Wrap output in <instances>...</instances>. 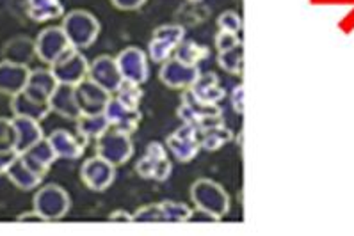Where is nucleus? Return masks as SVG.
Instances as JSON below:
<instances>
[{
  "instance_id": "obj_1",
  "label": "nucleus",
  "mask_w": 354,
  "mask_h": 236,
  "mask_svg": "<svg viewBox=\"0 0 354 236\" xmlns=\"http://www.w3.org/2000/svg\"><path fill=\"white\" fill-rule=\"evenodd\" d=\"M191 201L200 213L214 220L225 219L230 213V195L217 181L210 178H200L191 185Z\"/></svg>"
},
{
  "instance_id": "obj_2",
  "label": "nucleus",
  "mask_w": 354,
  "mask_h": 236,
  "mask_svg": "<svg viewBox=\"0 0 354 236\" xmlns=\"http://www.w3.org/2000/svg\"><path fill=\"white\" fill-rule=\"evenodd\" d=\"M180 99L182 101H180L178 108H176V114L182 119V123L191 124V126L198 128V132L225 123L221 107L219 105L205 104V101H201V99H198L196 96L192 95L191 89H185Z\"/></svg>"
},
{
  "instance_id": "obj_3",
  "label": "nucleus",
  "mask_w": 354,
  "mask_h": 236,
  "mask_svg": "<svg viewBox=\"0 0 354 236\" xmlns=\"http://www.w3.org/2000/svg\"><path fill=\"white\" fill-rule=\"evenodd\" d=\"M61 27H63L70 45L77 50L89 48L98 39L102 29L98 18L84 9H73L64 14Z\"/></svg>"
},
{
  "instance_id": "obj_4",
  "label": "nucleus",
  "mask_w": 354,
  "mask_h": 236,
  "mask_svg": "<svg viewBox=\"0 0 354 236\" xmlns=\"http://www.w3.org/2000/svg\"><path fill=\"white\" fill-rule=\"evenodd\" d=\"M71 208L70 194L63 186L48 183L41 186L34 195V210L38 211L45 222H55L66 217Z\"/></svg>"
},
{
  "instance_id": "obj_5",
  "label": "nucleus",
  "mask_w": 354,
  "mask_h": 236,
  "mask_svg": "<svg viewBox=\"0 0 354 236\" xmlns=\"http://www.w3.org/2000/svg\"><path fill=\"white\" fill-rule=\"evenodd\" d=\"M95 142L96 155L105 158V160L111 161L116 167L125 166L133 155V142L129 133L120 132V130L113 128V126L104 135L98 137Z\"/></svg>"
},
{
  "instance_id": "obj_6",
  "label": "nucleus",
  "mask_w": 354,
  "mask_h": 236,
  "mask_svg": "<svg viewBox=\"0 0 354 236\" xmlns=\"http://www.w3.org/2000/svg\"><path fill=\"white\" fill-rule=\"evenodd\" d=\"M184 39L185 29L182 25H160L153 30V36L148 43V57L157 64H162L176 54V48Z\"/></svg>"
},
{
  "instance_id": "obj_7",
  "label": "nucleus",
  "mask_w": 354,
  "mask_h": 236,
  "mask_svg": "<svg viewBox=\"0 0 354 236\" xmlns=\"http://www.w3.org/2000/svg\"><path fill=\"white\" fill-rule=\"evenodd\" d=\"M136 170L142 179H151V181H166L171 176V160L167 157V151L160 142L151 141L146 146V151L136 164Z\"/></svg>"
},
{
  "instance_id": "obj_8",
  "label": "nucleus",
  "mask_w": 354,
  "mask_h": 236,
  "mask_svg": "<svg viewBox=\"0 0 354 236\" xmlns=\"http://www.w3.org/2000/svg\"><path fill=\"white\" fill-rule=\"evenodd\" d=\"M55 80L59 83H70V86H79L82 80L88 79L89 62L84 57L80 50L71 46L66 54H63L50 66Z\"/></svg>"
},
{
  "instance_id": "obj_9",
  "label": "nucleus",
  "mask_w": 354,
  "mask_h": 236,
  "mask_svg": "<svg viewBox=\"0 0 354 236\" xmlns=\"http://www.w3.org/2000/svg\"><path fill=\"white\" fill-rule=\"evenodd\" d=\"M166 146L175 160L187 164V161L194 160L201 151L200 132H198V128L191 126V124L182 123L180 128H176L175 132L167 137Z\"/></svg>"
},
{
  "instance_id": "obj_10",
  "label": "nucleus",
  "mask_w": 354,
  "mask_h": 236,
  "mask_svg": "<svg viewBox=\"0 0 354 236\" xmlns=\"http://www.w3.org/2000/svg\"><path fill=\"white\" fill-rule=\"evenodd\" d=\"M80 179L89 190L104 192L116 181V166L102 157H91L80 167Z\"/></svg>"
},
{
  "instance_id": "obj_11",
  "label": "nucleus",
  "mask_w": 354,
  "mask_h": 236,
  "mask_svg": "<svg viewBox=\"0 0 354 236\" xmlns=\"http://www.w3.org/2000/svg\"><path fill=\"white\" fill-rule=\"evenodd\" d=\"M34 43H36V57L45 62V64H48V66H52L61 55L66 54L68 50L71 48L61 25L59 27L52 25V27L43 29L38 34V37L34 39Z\"/></svg>"
},
{
  "instance_id": "obj_12",
  "label": "nucleus",
  "mask_w": 354,
  "mask_h": 236,
  "mask_svg": "<svg viewBox=\"0 0 354 236\" xmlns=\"http://www.w3.org/2000/svg\"><path fill=\"white\" fill-rule=\"evenodd\" d=\"M201 71L198 66H191L187 62L180 61L178 57H173L169 61L160 64L158 70V79L169 89H176V91H185L191 89L192 83L196 82Z\"/></svg>"
},
{
  "instance_id": "obj_13",
  "label": "nucleus",
  "mask_w": 354,
  "mask_h": 236,
  "mask_svg": "<svg viewBox=\"0 0 354 236\" xmlns=\"http://www.w3.org/2000/svg\"><path fill=\"white\" fill-rule=\"evenodd\" d=\"M116 62L120 66L123 80L136 83H145L150 77V66H148V54L139 46H127L116 55Z\"/></svg>"
},
{
  "instance_id": "obj_14",
  "label": "nucleus",
  "mask_w": 354,
  "mask_h": 236,
  "mask_svg": "<svg viewBox=\"0 0 354 236\" xmlns=\"http://www.w3.org/2000/svg\"><path fill=\"white\" fill-rule=\"evenodd\" d=\"M88 79L104 87L105 91H109L111 95H114L123 83L120 66H118L116 57H113V55H98L95 61L89 62Z\"/></svg>"
},
{
  "instance_id": "obj_15",
  "label": "nucleus",
  "mask_w": 354,
  "mask_h": 236,
  "mask_svg": "<svg viewBox=\"0 0 354 236\" xmlns=\"http://www.w3.org/2000/svg\"><path fill=\"white\" fill-rule=\"evenodd\" d=\"M75 89L82 114H102L107 108L111 98H113L111 92L105 91L104 87L93 82L91 79L82 80L79 86H75Z\"/></svg>"
},
{
  "instance_id": "obj_16",
  "label": "nucleus",
  "mask_w": 354,
  "mask_h": 236,
  "mask_svg": "<svg viewBox=\"0 0 354 236\" xmlns=\"http://www.w3.org/2000/svg\"><path fill=\"white\" fill-rule=\"evenodd\" d=\"M105 116H107L109 124H111L113 128L129 133V135H132L133 132H138L139 123H141L142 119L139 108L127 107L125 104H121L116 96L111 98V101L107 104Z\"/></svg>"
},
{
  "instance_id": "obj_17",
  "label": "nucleus",
  "mask_w": 354,
  "mask_h": 236,
  "mask_svg": "<svg viewBox=\"0 0 354 236\" xmlns=\"http://www.w3.org/2000/svg\"><path fill=\"white\" fill-rule=\"evenodd\" d=\"M57 83L59 82L55 80L50 68H36V70H30L29 80H27V86L24 89V92L29 98L39 101V104H48Z\"/></svg>"
},
{
  "instance_id": "obj_18",
  "label": "nucleus",
  "mask_w": 354,
  "mask_h": 236,
  "mask_svg": "<svg viewBox=\"0 0 354 236\" xmlns=\"http://www.w3.org/2000/svg\"><path fill=\"white\" fill-rule=\"evenodd\" d=\"M48 141H50L57 158H64V160H79L88 148V141H84L80 135H73L63 128L54 130L48 135Z\"/></svg>"
},
{
  "instance_id": "obj_19",
  "label": "nucleus",
  "mask_w": 354,
  "mask_h": 236,
  "mask_svg": "<svg viewBox=\"0 0 354 236\" xmlns=\"http://www.w3.org/2000/svg\"><path fill=\"white\" fill-rule=\"evenodd\" d=\"M30 70L24 64L2 61L0 62V95L15 96L26 89Z\"/></svg>"
},
{
  "instance_id": "obj_20",
  "label": "nucleus",
  "mask_w": 354,
  "mask_h": 236,
  "mask_svg": "<svg viewBox=\"0 0 354 236\" xmlns=\"http://www.w3.org/2000/svg\"><path fill=\"white\" fill-rule=\"evenodd\" d=\"M48 105H50L52 112L66 117V119L75 121L82 114L79 99H77L75 86H70V83H57Z\"/></svg>"
},
{
  "instance_id": "obj_21",
  "label": "nucleus",
  "mask_w": 354,
  "mask_h": 236,
  "mask_svg": "<svg viewBox=\"0 0 354 236\" xmlns=\"http://www.w3.org/2000/svg\"><path fill=\"white\" fill-rule=\"evenodd\" d=\"M20 158L26 161L34 173L46 176V173L50 170L52 164L57 160V155H55L54 148H52L50 141H48V137H45V139H41V141L36 142L34 146H30L27 151L20 153Z\"/></svg>"
},
{
  "instance_id": "obj_22",
  "label": "nucleus",
  "mask_w": 354,
  "mask_h": 236,
  "mask_svg": "<svg viewBox=\"0 0 354 236\" xmlns=\"http://www.w3.org/2000/svg\"><path fill=\"white\" fill-rule=\"evenodd\" d=\"M192 95L205 104L219 105L226 98V89L221 86V80L216 73H200L198 80L191 87Z\"/></svg>"
},
{
  "instance_id": "obj_23",
  "label": "nucleus",
  "mask_w": 354,
  "mask_h": 236,
  "mask_svg": "<svg viewBox=\"0 0 354 236\" xmlns=\"http://www.w3.org/2000/svg\"><path fill=\"white\" fill-rule=\"evenodd\" d=\"M2 57L15 64L29 66V62L36 57V43L29 36L13 37L2 46Z\"/></svg>"
},
{
  "instance_id": "obj_24",
  "label": "nucleus",
  "mask_w": 354,
  "mask_h": 236,
  "mask_svg": "<svg viewBox=\"0 0 354 236\" xmlns=\"http://www.w3.org/2000/svg\"><path fill=\"white\" fill-rule=\"evenodd\" d=\"M15 128H17V153H24L30 146L45 139L41 124L36 119H29V117L13 116Z\"/></svg>"
},
{
  "instance_id": "obj_25",
  "label": "nucleus",
  "mask_w": 354,
  "mask_h": 236,
  "mask_svg": "<svg viewBox=\"0 0 354 236\" xmlns=\"http://www.w3.org/2000/svg\"><path fill=\"white\" fill-rule=\"evenodd\" d=\"M9 107H11L13 116L29 117V119H36V121H43L52 112L50 105L39 104V101H36V99L29 98L24 91L11 96V105H9Z\"/></svg>"
},
{
  "instance_id": "obj_26",
  "label": "nucleus",
  "mask_w": 354,
  "mask_h": 236,
  "mask_svg": "<svg viewBox=\"0 0 354 236\" xmlns=\"http://www.w3.org/2000/svg\"><path fill=\"white\" fill-rule=\"evenodd\" d=\"M6 176H8L9 181L13 183L17 188H20V190H26V192L38 188V186L43 183V178H45V176H41V174L34 173V170L27 166L26 161L21 160L20 155H18L17 160L13 161V166L9 167V170Z\"/></svg>"
},
{
  "instance_id": "obj_27",
  "label": "nucleus",
  "mask_w": 354,
  "mask_h": 236,
  "mask_svg": "<svg viewBox=\"0 0 354 236\" xmlns=\"http://www.w3.org/2000/svg\"><path fill=\"white\" fill-rule=\"evenodd\" d=\"M75 124L77 133L82 137L84 141L88 142L96 141L98 137H102L109 128H111L105 112H102V114H80L75 119Z\"/></svg>"
},
{
  "instance_id": "obj_28",
  "label": "nucleus",
  "mask_w": 354,
  "mask_h": 236,
  "mask_svg": "<svg viewBox=\"0 0 354 236\" xmlns=\"http://www.w3.org/2000/svg\"><path fill=\"white\" fill-rule=\"evenodd\" d=\"M27 17L32 21H50L64 17V6L61 0H27Z\"/></svg>"
},
{
  "instance_id": "obj_29",
  "label": "nucleus",
  "mask_w": 354,
  "mask_h": 236,
  "mask_svg": "<svg viewBox=\"0 0 354 236\" xmlns=\"http://www.w3.org/2000/svg\"><path fill=\"white\" fill-rule=\"evenodd\" d=\"M232 141H234V132L225 123L200 130V144L205 151H217Z\"/></svg>"
},
{
  "instance_id": "obj_30",
  "label": "nucleus",
  "mask_w": 354,
  "mask_h": 236,
  "mask_svg": "<svg viewBox=\"0 0 354 236\" xmlns=\"http://www.w3.org/2000/svg\"><path fill=\"white\" fill-rule=\"evenodd\" d=\"M217 64L230 75H242L244 71V46L237 45L226 52H217Z\"/></svg>"
},
{
  "instance_id": "obj_31",
  "label": "nucleus",
  "mask_w": 354,
  "mask_h": 236,
  "mask_svg": "<svg viewBox=\"0 0 354 236\" xmlns=\"http://www.w3.org/2000/svg\"><path fill=\"white\" fill-rule=\"evenodd\" d=\"M175 57H178L180 61L187 62L191 66H198L201 61L209 57V48L205 45H200L194 39H184L180 43V46L176 48Z\"/></svg>"
},
{
  "instance_id": "obj_32",
  "label": "nucleus",
  "mask_w": 354,
  "mask_h": 236,
  "mask_svg": "<svg viewBox=\"0 0 354 236\" xmlns=\"http://www.w3.org/2000/svg\"><path fill=\"white\" fill-rule=\"evenodd\" d=\"M160 210H162V222L182 224L192 219V208L178 201H162Z\"/></svg>"
},
{
  "instance_id": "obj_33",
  "label": "nucleus",
  "mask_w": 354,
  "mask_h": 236,
  "mask_svg": "<svg viewBox=\"0 0 354 236\" xmlns=\"http://www.w3.org/2000/svg\"><path fill=\"white\" fill-rule=\"evenodd\" d=\"M114 95H116V98L120 99L121 104H125L127 107L139 108V104H141V98H142L141 83L123 80V83H121L120 89H118Z\"/></svg>"
},
{
  "instance_id": "obj_34",
  "label": "nucleus",
  "mask_w": 354,
  "mask_h": 236,
  "mask_svg": "<svg viewBox=\"0 0 354 236\" xmlns=\"http://www.w3.org/2000/svg\"><path fill=\"white\" fill-rule=\"evenodd\" d=\"M0 151H17V128L8 117H0Z\"/></svg>"
},
{
  "instance_id": "obj_35",
  "label": "nucleus",
  "mask_w": 354,
  "mask_h": 236,
  "mask_svg": "<svg viewBox=\"0 0 354 236\" xmlns=\"http://www.w3.org/2000/svg\"><path fill=\"white\" fill-rule=\"evenodd\" d=\"M217 27L219 30H226V32L239 34L242 29V20L239 17L237 11H225L217 18Z\"/></svg>"
},
{
  "instance_id": "obj_36",
  "label": "nucleus",
  "mask_w": 354,
  "mask_h": 236,
  "mask_svg": "<svg viewBox=\"0 0 354 236\" xmlns=\"http://www.w3.org/2000/svg\"><path fill=\"white\" fill-rule=\"evenodd\" d=\"M241 37L239 34L226 32V30H219L216 36V48L217 52H226V50L235 48L237 45H241Z\"/></svg>"
},
{
  "instance_id": "obj_37",
  "label": "nucleus",
  "mask_w": 354,
  "mask_h": 236,
  "mask_svg": "<svg viewBox=\"0 0 354 236\" xmlns=\"http://www.w3.org/2000/svg\"><path fill=\"white\" fill-rule=\"evenodd\" d=\"M230 104H232V108L235 110V114L242 116V112H244V87L241 83L235 86V89L230 95Z\"/></svg>"
},
{
  "instance_id": "obj_38",
  "label": "nucleus",
  "mask_w": 354,
  "mask_h": 236,
  "mask_svg": "<svg viewBox=\"0 0 354 236\" xmlns=\"http://www.w3.org/2000/svg\"><path fill=\"white\" fill-rule=\"evenodd\" d=\"M148 0H111V4L120 11H138Z\"/></svg>"
},
{
  "instance_id": "obj_39",
  "label": "nucleus",
  "mask_w": 354,
  "mask_h": 236,
  "mask_svg": "<svg viewBox=\"0 0 354 236\" xmlns=\"http://www.w3.org/2000/svg\"><path fill=\"white\" fill-rule=\"evenodd\" d=\"M18 158L17 151H0V176L8 174L9 167L13 166V161Z\"/></svg>"
},
{
  "instance_id": "obj_40",
  "label": "nucleus",
  "mask_w": 354,
  "mask_h": 236,
  "mask_svg": "<svg viewBox=\"0 0 354 236\" xmlns=\"http://www.w3.org/2000/svg\"><path fill=\"white\" fill-rule=\"evenodd\" d=\"M109 220H111V222H133V213L130 215L129 211L118 210V211H113V213H111Z\"/></svg>"
},
{
  "instance_id": "obj_41",
  "label": "nucleus",
  "mask_w": 354,
  "mask_h": 236,
  "mask_svg": "<svg viewBox=\"0 0 354 236\" xmlns=\"http://www.w3.org/2000/svg\"><path fill=\"white\" fill-rule=\"evenodd\" d=\"M18 222H45L43 220V217L39 215L38 211L32 210V211H26V213H21L20 217H18Z\"/></svg>"
},
{
  "instance_id": "obj_42",
  "label": "nucleus",
  "mask_w": 354,
  "mask_h": 236,
  "mask_svg": "<svg viewBox=\"0 0 354 236\" xmlns=\"http://www.w3.org/2000/svg\"><path fill=\"white\" fill-rule=\"evenodd\" d=\"M191 2H200V0H191Z\"/></svg>"
}]
</instances>
